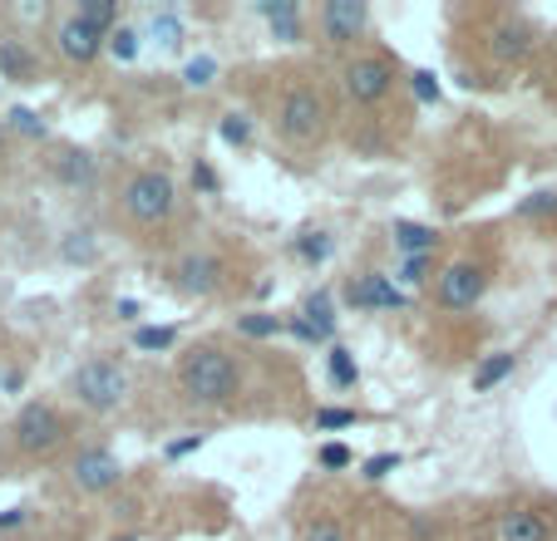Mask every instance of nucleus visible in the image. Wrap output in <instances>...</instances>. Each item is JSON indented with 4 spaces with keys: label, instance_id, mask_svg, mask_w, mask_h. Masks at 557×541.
Wrapping results in <instances>:
<instances>
[{
    "label": "nucleus",
    "instance_id": "nucleus-3",
    "mask_svg": "<svg viewBox=\"0 0 557 541\" xmlns=\"http://www.w3.org/2000/svg\"><path fill=\"white\" fill-rule=\"evenodd\" d=\"M70 394L79 399V408L89 414H114L128 399V369L119 360H85L70 375Z\"/></svg>",
    "mask_w": 557,
    "mask_h": 541
},
{
    "label": "nucleus",
    "instance_id": "nucleus-36",
    "mask_svg": "<svg viewBox=\"0 0 557 541\" xmlns=\"http://www.w3.org/2000/svg\"><path fill=\"white\" fill-rule=\"evenodd\" d=\"M301 541H350V531L341 527V521H331V517H321V521H311V527L301 531Z\"/></svg>",
    "mask_w": 557,
    "mask_h": 541
},
{
    "label": "nucleus",
    "instance_id": "nucleus-14",
    "mask_svg": "<svg viewBox=\"0 0 557 541\" xmlns=\"http://www.w3.org/2000/svg\"><path fill=\"white\" fill-rule=\"evenodd\" d=\"M498 541H553V527H547L543 512L533 507H513L498 521Z\"/></svg>",
    "mask_w": 557,
    "mask_h": 541
},
{
    "label": "nucleus",
    "instance_id": "nucleus-10",
    "mask_svg": "<svg viewBox=\"0 0 557 541\" xmlns=\"http://www.w3.org/2000/svg\"><path fill=\"white\" fill-rule=\"evenodd\" d=\"M405 301H410L405 286L395 276H385V270H366V276H356L346 286V305H356V311H400Z\"/></svg>",
    "mask_w": 557,
    "mask_h": 541
},
{
    "label": "nucleus",
    "instance_id": "nucleus-38",
    "mask_svg": "<svg viewBox=\"0 0 557 541\" xmlns=\"http://www.w3.org/2000/svg\"><path fill=\"white\" fill-rule=\"evenodd\" d=\"M410 89H414V99H420V104H434V99H440V79H434L430 70H414L410 74Z\"/></svg>",
    "mask_w": 557,
    "mask_h": 541
},
{
    "label": "nucleus",
    "instance_id": "nucleus-25",
    "mask_svg": "<svg viewBox=\"0 0 557 541\" xmlns=\"http://www.w3.org/2000/svg\"><path fill=\"white\" fill-rule=\"evenodd\" d=\"M173 344H178L173 325H144V330H134V350H173Z\"/></svg>",
    "mask_w": 557,
    "mask_h": 541
},
{
    "label": "nucleus",
    "instance_id": "nucleus-9",
    "mask_svg": "<svg viewBox=\"0 0 557 541\" xmlns=\"http://www.w3.org/2000/svg\"><path fill=\"white\" fill-rule=\"evenodd\" d=\"M315 25H321V35L331 45H356L370 30V11H366V0H326L315 11Z\"/></svg>",
    "mask_w": 557,
    "mask_h": 541
},
{
    "label": "nucleus",
    "instance_id": "nucleus-31",
    "mask_svg": "<svg viewBox=\"0 0 557 541\" xmlns=\"http://www.w3.org/2000/svg\"><path fill=\"white\" fill-rule=\"evenodd\" d=\"M296 251H301L306 266H321V261L331 256V237H326V231H306V237L296 241Z\"/></svg>",
    "mask_w": 557,
    "mask_h": 541
},
{
    "label": "nucleus",
    "instance_id": "nucleus-5",
    "mask_svg": "<svg viewBox=\"0 0 557 541\" xmlns=\"http://www.w3.org/2000/svg\"><path fill=\"white\" fill-rule=\"evenodd\" d=\"M15 448L21 453H30V458H45V453H54V448L70 438V424H64V414L54 404H25L21 414H15Z\"/></svg>",
    "mask_w": 557,
    "mask_h": 541
},
{
    "label": "nucleus",
    "instance_id": "nucleus-26",
    "mask_svg": "<svg viewBox=\"0 0 557 541\" xmlns=\"http://www.w3.org/2000/svg\"><path fill=\"white\" fill-rule=\"evenodd\" d=\"M138 50H144V45H138V30H134V25H119V30L109 35V54H114L119 64H134Z\"/></svg>",
    "mask_w": 557,
    "mask_h": 541
},
{
    "label": "nucleus",
    "instance_id": "nucleus-13",
    "mask_svg": "<svg viewBox=\"0 0 557 541\" xmlns=\"http://www.w3.org/2000/svg\"><path fill=\"white\" fill-rule=\"evenodd\" d=\"M292 335L306 344H331V335H336V311H331L326 291H315L311 301L301 305V315L292 320Z\"/></svg>",
    "mask_w": 557,
    "mask_h": 541
},
{
    "label": "nucleus",
    "instance_id": "nucleus-44",
    "mask_svg": "<svg viewBox=\"0 0 557 541\" xmlns=\"http://www.w3.org/2000/svg\"><path fill=\"white\" fill-rule=\"evenodd\" d=\"M114 541H138V537H134V531H124V537H114Z\"/></svg>",
    "mask_w": 557,
    "mask_h": 541
},
{
    "label": "nucleus",
    "instance_id": "nucleus-11",
    "mask_svg": "<svg viewBox=\"0 0 557 541\" xmlns=\"http://www.w3.org/2000/svg\"><path fill=\"white\" fill-rule=\"evenodd\" d=\"M173 281L188 295H218L222 281H227V266H222L212 251H188V256L173 266Z\"/></svg>",
    "mask_w": 557,
    "mask_h": 541
},
{
    "label": "nucleus",
    "instance_id": "nucleus-24",
    "mask_svg": "<svg viewBox=\"0 0 557 541\" xmlns=\"http://www.w3.org/2000/svg\"><path fill=\"white\" fill-rule=\"evenodd\" d=\"M218 138L227 148H247V143H252V118H247V114H222Z\"/></svg>",
    "mask_w": 557,
    "mask_h": 541
},
{
    "label": "nucleus",
    "instance_id": "nucleus-1",
    "mask_svg": "<svg viewBox=\"0 0 557 541\" xmlns=\"http://www.w3.org/2000/svg\"><path fill=\"white\" fill-rule=\"evenodd\" d=\"M178 389H183V399H193V404L222 408L237 399V389H243V369H237V360H232L227 350L202 344V350H193L178 365Z\"/></svg>",
    "mask_w": 557,
    "mask_h": 541
},
{
    "label": "nucleus",
    "instance_id": "nucleus-40",
    "mask_svg": "<svg viewBox=\"0 0 557 541\" xmlns=\"http://www.w3.org/2000/svg\"><path fill=\"white\" fill-rule=\"evenodd\" d=\"M193 188L198 192H218V173L208 163H193Z\"/></svg>",
    "mask_w": 557,
    "mask_h": 541
},
{
    "label": "nucleus",
    "instance_id": "nucleus-27",
    "mask_svg": "<svg viewBox=\"0 0 557 541\" xmlns=\"http://www.w3.org/2000/svg\"><path fill=\"white\" fill-rule=\"evenodd\" d=\"M212 79H218V60H212V54H198V60L183 64V84H188V89H208Z\"/></svg>",
    "mask_w": 557,
    "mask_h": 541
},
{
    "label": "nucleus",
    "instance_id": "nucleus-7",
    "mask_svg": "<svg viewBox=\"0 0 557 541\" xmlns=\"http://www.w3.org/2000/svg\"><path fill=\"white\" fill-rule=\"evenodd\" d=\"M341 84L356 104H380V99L395 89V64L385 54H356V60L341 70Z\"/></svg>",
    "mask_w": 557,
    "mask_h": 541
},
{
    "label": "nucleus",
    "instance_id": "nucleus-16",
    "mask_svg": "<svg viewBox=\"0 0 557 541\" xmlns=\"http://www.w3.org/2000/svg\"><path fill=\"white\" fill-rule=\"evenodd\" d=\"M54 177H60L64 188H95L99 183L95 153H85V148H64V153L54 158Z\"/></svg>",
    "mask_w": 557,
    "mask_h": 541
},
{
    "label": "nucleus",
    "instance_id": "nucleus-35",
    "mask_svg": "<svg viewBox=\"0 0 557 541\" xmlns=\"http://www.w3.org/2000/svg\"><path fill=\"white\" fill-rule=\"evenodd\" d=\"M315 458H321V468H326V473H341V468H350V463H356V453H350L346 443H321V453H315Z\"/></svg>",
    "mask_w": 557,
    "mask_h": 541
},
{
    "label": "nucleus",
    "instance_id": "nucleus-30",
    "mask_svg": "<svg viewBox=\"0 0 557 541\" xmlns=\"http://www.w3.org/2000/svg\"><path fill=\"white\" fill-rule=\"evenodd\" d=\"M430 270H434V256H405L400 270H395V281L400 286H424L430 281Z\"/></svg>",
    "mask_w": 557,
    "mask_h": 541
},
{
    "label": "nucleus",
    "instance_id": "nucleus-15",
    "mask_svg": "<svg viewBox=\"0 0 557 541\" xmlns=\"http://www.w3.org/2000/svg\"><path fill=\"white\" fill-rule=\"evenodd\" d=\"M257 15L272 25V35L282 45H296L306 35L301 30V5H296V0H257Z\"/></svg>",
    "mask_w": 557,
    "mask_h": 541
},
{
    "label": "nucleus",
    "instance_id": "nucleus-37",
    "mask_svg": "<svg viewBox=\"0 0 557 541\" xmlns=\"http://www.w3.org/2000/svg\"><path fill=\"white\" fill-rule=\"evenodd\" d=\"M518 217H547V212H557V192H533V198L518 202Z\"/></svg>",
    "mask_w": 557,
    "mask_h": 541
},
{
    "label": "nucleus",
    "instance_id": "nucleus-32",
    "mask_svg": "<svg viewBox=\"0 0 557 541\" xmlns=\"http://www.w3.org/2000/svg\"><path fill=\"white\" fill-rule=\"evenodd\" d=\"M237 330L252 335V340H272V335H282L286 325L276 320V315H243V320H237Z\"/></svg>",
    "mask_w": 557,
    "mask_h": 541
},
{
    "label": "nucleus",
    "instance_id": "nucleus-34",
    "mask_svg": "<svg viewBox=\"0 0 557 541\" xmlns=\"http://www.w3.org/2000/svg\"><path fill=\"white\" fill-rule=\"evenodd\" d=\"M400 453H375V458H366L360 463V478H370V482H380V478H389V473L400 468Z\"/></svg>",
    "mask_w": 557,
    "mask_h": 541
},
{
    "label": "nucleus",
    "instance_id": "nucleus-33",
    "mask_svg": "<svg viewBox=\"0 0 557 541\" xmlns=\"http://www.w3.org/2000/svg\"><path fill=\"white\" fill-rule=\"evenodd\" d=\"M5 128H15V134H25V138H45V118L35 114V109H11Z\"/></svg>",
    "mask_w": 557,
    "mask_h": 541
},
{
    "label": "nucleus",
    "instance_id": "nucleus-41",
    "mask_svg": "<svg viewBox=\"0 0 557 541\" xmlns=\"http://www.w3.org/2000/svg\"><path fill=\"white\" fill-rule=\"evenodd\" d=\"M25 521H30V512H25V507H5V512H0V531L25 527Z\"/></svg>",
    "mask_w": 557,
    "mask_h": 541
},
{
    "label": "nucleus",
    "instance_id": "nucleus-29",
    "mask_svg": "<svg viewBox=\"0 0 557 541\" xmlns=\"http://www.w3.org/2000/svg\"><path fill=\"white\" fill-rule=\"evenodd\" d=\"M356 408H315V433H336V428H356Z\"/></svg>",
    "mask_w": 557,
    "mask_h": 541
},
{
    "label": "nucleus",
    "instance_id": "nucleus-12",
    "mask_svg": "<svg viewBox=\"0 0 557 541\" xmlns=\"http://www.w3.org/2000/svg\"><path fill=\"white\" fill-rule=\"evenodd\" d=\"M54 45H60V54L70 64H95L99 54L109 50V35H99L95 25H85L79 15H70V21H60V30H54Z\"/></svg>",
    "mask_w": 557,
    "mask_h": 541
},
{
    "label": "nucleus",
    "instance_id": "nucleus-17",
    "mask_svg": "<svg viewBox=\"0 0 557 541\" xmlns=\"http://www.w3.org/2000/svg\"><path fill=\"white\" fill-rule=\"evenodd\" d=\"M389 237H395V247H400L405 256H434V251H440V231L424 227V222H395Z\"/></svg>",
    "mask_w": 557,
    "mask_h": 541
},
{
    "label": "nucleus",
    "instance_id": "nucleus-42",
    "mask_svg": "<svg viewBox=\"0 0 557 541\" xmlns=\"http://www.w3.org/2000/svg\"><path fill=\"white\" fill-rule=\"evenodd\" d=\"M114 311H119V320H138V301H128V295L114 305Z\"/></svg>",
    "mask_w": 557,
    "mask_h": 541
},
{
    "label": "nucleus",
    "instance_id": "nucleus-6",
    "mask_svg": "<svg viewBox=\"0 0 557 541\" xmlns=\"http://www.w3.org/2000/svg\"><path fill=\"white\" fill-rule=\"evenodd\" d=\"M484 291H488V266H479V261H449L440 270V281H434V301L444 311H473L484 301Z\"/></svg>",
    "mask_w": 557,
    "mask_h": 541
},
{
    "label": "nucleus",
    "instance_id": "nucleus-2",
    "mask_svg": "<svg viewBox=\"0 0 557 541\" xmlns=\"http://www.w3.org/2000/svg\"><path fill=\"white\" fill-rule=\"evenodd\" d=\"M119 202H124V217L134 222V227H163V222L173 217V207H178V192H173V177L169 173L144 167V173H134L124 183Z\"/></svg>",
    "mask_w": 557,
    "mask_h": 541
},
{
    "label": "nucleus",
    "instance_id": "nucleus-4",
    "mask_svg": "<svg viewBox=\"0 0 557 541\" xmlns=\"http://www.w3.org/2000/svg\"><path fill=\"white\" fill-rule=\"evenodd\" d=\"M321 128H326V99L311 84H292L276 104V134L286 143H311V138H321Z\"/></svg>",
    "mask_w": 557,
    "mask_h": 541
},
{
    "label": "nucleus",
    "instance_id": "nucleus-20",
    "mask_svg": "<svg viewBox=\"0 0 557 541\" xmlns=\"http://www.w3.org/2000/svg\"><path fill=\"white\" fill-rule=\"evenodd\" d=\"M528 50H533V30H528V25L504 21L494 30V54H498V60H523Z\"/></svg>",
    "mask_w": 557,
    "mask_h": 541
},
{
    "label": "nucleus",
    "instance_id": "nucleus-39",
    "mask_svg": "<svg viewBox=\"0 0 557 541\" xmlns=\"http://www.w3.org/2000/svg\"><path fill=\"white\" fill-rule=\"evenodd\" d=\"M202 443H208V433H188V438H173L163 453H169V458H188V453H198Z\"/></svg>",
    "mask_w": 557,
    "mask_h": 541
},
{
    "label": "nucleus",
    "instance_id": "nucleus-21",
    "mask_svg": "<svg viewBox=\"0 0 557 541\" xmlns=\"http://www.w3.org/2000/svg\"><path fill=\"white\" fill-rule=\"evenodd\" d=\"M0 79H35V54L15 40H0Z\"/></svg>",
    "mask_w": 557,
    "mask_h": 541
},
{
    "label": "nucleus",
    "instance_id": "nucleus-45",
    "mask_svg": "<svg viewBox=\"0 0 557 541\" xmlns=\"http://www.w3.org/2000/svg\"><path fill=\"white\" fill-rule=\"evenodd\" d=\"M0 84H5V79H0Z\"/></svg>",
    "mask_w": 557,
    "mask_h": 541
},
{
    "label": "nucleus",
    "instance_id": "nucleus-43",
    "mask_svg": "<svg viewBox=\"0 0 557 541\" xmlns=\"http://www.w3.org/2000/svg\"><path fill=\"white\" fill-rule=\"evenodd\" d=\"M0 148H5V118H0Z\"/></svg>",
    "mask_w": 557,
    "mask_h": 541
},
{
    "label": "nucleus",
    "instance_id": "nucleus-19",
    "mask_svg": "<svg viewBox=\"0 0 557 541\" xmlns=\"http://www.w3.org/2000/svg\"><path fill=\"white\" fill-rule=\"evenodd\" d=\"M148 40H153L158 50L178 54V50H183V40H188V30H183L178 11H153V21H148Z\"/></svg>",
    "mask_w": 557,
    "mask_h": 541
},
{
    "label": "nucleus",
    "instance_id": "nucleus-23",
    "mask_svg": "<svg viewBox=\"0 0 557 541\" xmlns=\"http://www.w3.org/2000/svg\"><path fill=\"white\" fill-rule=\"evenodd\" d=\"M326 369H331V385L336 389H356L360 385V365H356V354H350L346 344H331Z\"/></svg>",
    "mask_w": 557,
    "mask_h": 541
},
{
    "label": "nucleus",
    "instance_id": "nucleus-18",
    "mask_svg": "<svg viewBox=\"0 0 557 541\" xmlns=\"http://www.w3.org/2000/svg\"><path fill=\"white\" fill-rule=\"evenodd\" d=\"M513 365H518V354H508V350H498V354H488V360H479V365H473V389H479V394L498 389L508 375H513Z\"/></svg>",
    "mask_w": 557,
    "mask_h": 541
},
{
    "label": "nucleus",
    "instance_id": "nucleus-22",
    "mask_svg": "<svg viewBox=\"0 0 557 541\" xmlns=\"http://www.w3.org/2000/svg\"><path fill=\"white\" fill-rule=\"evenodd\" d=\"M74 15H79L85 25H95L99 35H114L119 25H124L119 21V0H79V11Z\"/></svg>",
    "mask_w": 557,
    "mask_h": 541
},
{
    "label": "nucleus",
    "instance_id": "nucleus-28",
    "mask_svg": "<svg viewBox=\"0 0 557 541\" xmlns=\"http://www.w3.org/2000/svg\"><path fill=\"white\" fill-rule=\"evenodd\" d=\"M60 256H64V261H79V266H89V261L99 256V251H95V237H89V231H70V237H64V247H60Z\"/></svg>",
    "mask_w": 557,
    "mask_h": 541
},
{
    "label": "nucleus",
    "instance_id": "nucleus-8",
    "mask_svg": "<svg viewBox=\"0 0 557 541\" xmlns=\"http://www.w3.org/2000/svg\"><path fill=\"white\" fill-rule=\"evenodd\" d=\"M70 482L79 492H114L124 482V463L109 448H79L70 458Z\"/></svg>",
    "mask_w": 557,
    "mask_h": 541
}]
</instances>
